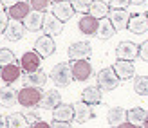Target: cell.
<instances>
[{
  "label": "cell",
  "mask_w": 148,
  "mask_h": 128,
  "mask_svg": "<svg viewBox=\"0 0 148 128\" xmlns=\"http://www.w3.org/2000/svg\"><path fill=\"white\" fill-rule=\"evenodd\" d=\"M51 81L56 85V87H69L71 81H72V72H71V65L69 63H56L53 67V71L49 74Z\"/></svg>",
  "instance_id": "1"
},
{
  "label": "cell",
  "mask_w": 148,
  "mask_h": 128,
  "mask_svg": "<svg viewBox=\"0 0 148 128\" xmlns=\"http://www.w3.org/2000/svg\"><path fill=\"white\" fill-rule=\"evenodd\" d=\"M96 81H98V87L103 90V92H110V90H116L119 87V78L114 72L112 67H105L98 72L96 76Z\"/></svg>",
  "instance_id": "2"
},
{
  "label": "cell",
  "mask_w": 148,
  "mask_h": 128,
  "mask_svg": "<svg viewBox=\"0 0 148 128\" xmlns=\"http://www.w3.org/2000/svg\"><path fill=\"white\" fill-rule=\"evenodd\" d=\"M40 99H42V92H40V88H36V87L25 85L24 88L18 90V103L24 108H34V107H38Z\"/></svg>",
  "instance_id": "3"
},
{
  "label": "cell",
  "mask_w": 148,
  "mask_h": 128,
  "mask_svg": "<svg viewBox=\"0 0 148 128\" xmlns=\"http://www.w3.org/2000/svg\"><path fill=\"white\" fill-rule=\"evenodd\" d=\"M71 72L72 79L76 81H87L92 76V65L88 63V60H71Z\"/></svg>",
  "instance_id": "4"
},
{
  "label": "cell",
  "mask_w": 148,
  "mask_h": 128,
  "mask_svg": "<svg viewBox=\"0 0 148 128\" xmlns=\"http://www.w3.org/2000/svg\"><path fill=\"white\" fill-rule=\"evenodd\" d=\"M69 60H88L92 54V45L88 42H74L67 49Z\"/></svg>",
  "instance_id": "5"
},
{
  "label": "cell",
  "mask_w": 148,
  "mask_h": 128,
  "mask_svg": "<svg viewBox=\"0 0 148 128\" xmlns=\"http://www.w3.org/2000/svg\"><path fill=\"white\" fill-rule=\"evenodd\" d=\"M42 29H43V34L58 36V34H62V31H63V22L60 18H56L53 13H43Z\"/></svg>",
  "instance_id": "6"
},
{
  "label": "cell",
  "mask_w": 148,
  "mask_h": 128,
  "mask_svg": "<svg viewBox=\"0 0 148 128\" xmlns=\"http://www.w3.org/2000/svg\"><path fill=\"white\" fill-rule=\"evenodd\" d=\"M34 51L40 54V58H49V56H53L54 52H56V43H54V40H53V36H49V34L40 36V38L36 40V43H34Z\"/></svg>",
  "instance_id": "7"
},
{
  "label": "cell",
  "mask_w": 148,
  "mask_h": 128,
  "mask_svg": "<svg viewBox=\"0 0 148 128\" xmlns=\"http://www.w3.org/2000/svg\"><path fill=\"white\" fill-rule=\"evenodd\" d=\"M20 76H22V67H20L18 62H13L9 65L0 67V79H2L5 85H11L14 81H18Z\"/></svg>",
  "instance_id": "8"
},
{
  "label": "cell",
  "mask_w": 148,
  "mask_h": 128,
  "mask_svg": "<svg viewBox=\"0 0 148 128\" xmlns=\"http://www.w3.org/2000/svg\"><path fill=\"white\" fill-rule=\"evenodd\" d=\"M116 56H117V60L134 62L136 58H139V45H136L134 42H121L116 47Z\"/></svg>",
  "instance_id": "9"
},
{
  "label": "cell",
  "mask_w": 148,
  "mask_h": 128,
  "mask_svg": "<svg viewBox=\"0 0 148 128\" xmlns=\"http://www.w3.org/2000/svg\"><path fill=\"white\" fill-rule=\"evenodd\" d=\"M24 33H25L24 24H22L20 20H11L9 18V22H7V25H5L2 34H4V38L9 40V42H18V40L24 38Z\"/></svg>",
  "instance_id": "10"
},
{
  "label": "cell",
  "mask_w": 148,
  "mask_h": 128,
  "mask_svg": "<svg viewBox=\"0 0 148 128\" xmlns=\"http://www.w3.org/2000/svg\"><path fill=\"white\" fill-rule=\"evenodd\" d=\"M40 54L36 51H27L24 52V56L20 58V67H22V72H33V71H38L40 69Z\"/></svg>",
  "instance_id": "11"
},
{
  "label": "cell",
  "mask_w": 148,
  "mask_h": 128,
  "mask_svg": "<svg viewBox=\"0 0 148 128\" xmlns=\"http://www.w3.org/2000/svg\"><path fill=\"white\" fill-rule=\"evenodd\" d=\"M108 20H110V24L114 25L116 31H123V29H127V25H128L130 13L127 9H110L108 11Z\"/></svg>",
  "instance_id": "12"
},
{
  "label": "cell",
  "mask_w": 148,
  "mask_h": 128,
  "mask_svg": "<svg viewBox=\"0 0 148 128\" xmlns=\"http://www.w3.org/2000/svg\"><path fill=\"white\" fill-rule=\"evenodd\" d=\"M25 31L29 33H36L42 29V24H43V11H36V9H31L27 13V16L22 20Z\"/></svg>",
  "instance_id": "13"
},
{
  "label": "cell",
  "mask_w": 148,
  "mask_h": 128,
  "mask_svg": "<svg viewBox=\"0 0 148 128\" xmlns=\"http://www.w3.org/2000/svg\"><path fill=\"white\" fill-rule=\"evenodd\" d=\"M74 121L76 123H87L94 119V110H92V105H88L85 101H79V103H74Z\"/></svg>",
  "instance_id": "14"
},
{
  "label": "cell",
  "mask_w": 148,
  "mask_h": 128,
  "mask_svg": "<svg viewBox=\"0 0 148 128\" xmlns=\"http://www.w3.org/2000/svg\"><path fill=\"white\" fill-rule=\"evenodd\" d=\"M112 69L119 79H132L136 74V65L134 62H128V60H117Z\"/></svg>",
  "instance_id": "15"
},
{
  "label": "cell",
  "mask_w": 148,
  "mask_h": 128,
  "mask_svg": "<svg viewBox=\"0 0 148 128\" xmlns=\"http://www.w3.org/2000/svg\"><path fill=\"white\" fill-rule=\"evenodd\" d=\"M127 29L130 33H134V34H145L148 31V18H146V14H132L130 20H128V25Z\"/></svg>",
  "instance_id": "16"
},
{
  "label": "cell",
  "mask_w": 148,
  "mask_h": 128,
  "mask_svg": "<svg viewBox=\"0 0 148 128\" xmlns=\"http://www.w3.org/2000/svg\"><path fill=\"white\" fill-rule=\"evenodd\" d=\"M53 14L56 18H60L62 22H67V20L72 18L74 7L71 5L69 0H63V2H53Z\"/></svg>",
  "instance_id": "17"
},
{
  "label": "cell",
  "mask_w": 148,
  "mask_h": 128,
  "mask_svg": "<svg viewBox=\"0 0 148 128\" xmlns=\"http://www.w3.org/2000/svg\"><path fill=\"white\" fill-rule=\"evenodd\" d=\"M74 117V107L67 103H58L56 107L53 108V119L56 121H67L71 123Z\"/></svg>",
  "instance_id": "18"
},
{
  "label": "cell",
  "mask_w": 148,
  "mask_h": 128,
  "mask_svg": "<svg viewBox=\"0 0 148 128\" xmlns=\"http://www.w3.org/2000/svg\"><path fill=\"white\" fill-rule=\"evenodd\" d=\"M31 11V4L29 2H24V0H20V2H16L14 5H11L9 9H7V14H9L11 20H24L27 16V13Z\"/></svg>",
  "instance_id": "19"
},
{
  "label": "cell",
  "mask_w": 148,
  "mask_h": 128,
  "mask_svg": "<svg viewBox=\"0 0 148 128\" xmlns=\"http://www.w3.org/2000/svg\"><path fill=\"white\" fill-rule=\"evenodd\" d=\"M98 18H94L90 16V14H83V16L79 18L78 22V27H79V31L83 33L85 36H92L96 34V29H98Z\"/></svg>",
  "instance_id": "20"
},
{
  "label": "cell",
  "mask_w": 148,
  "mask_h": 128,
  "mask_svg": "<svg viewBox=\"0 0 148 128\" xmlns=\"http://www.w3.org/2000/svg\"><path fill=\"white\" fill-rule=\"evenodd\" d=\"M58 103H62V96H60V92H58L56 88H53V90H47L45 94H42V99H40L38 107L40 108H51V110H53Z\"/></svg>",
  "instance_id": "21"
},
{
  "label": "cell",
  "mask_w": 148,
  "mask_h": 128,
  "mask_svg": "<svg viewBox=\"0 0 148 128\" xmlns=\"http://www.w3.org/2000/svg\"><path fill=\"white\" fill-rule=\"evenodd\" d=\"M47 79H49V76L43 71H33V72H27L25 74V85H29V87H36V88H42L43 85L47 83Z\"/></svg>",
  "instance_id": "22"
},
{
  "label": "cell",
  "mask_w": 148,
  "mask_h": 128,
  "mask_svg": "<svg viewBox=\"0 0 148 128\" xmlns=\"http://www.w3.org/2000/svg\"><path fill=\"white\" fill-rule=\"evenodd\" d=\"M114 33H116V29H114V25L110 24V20L105 16V18H101L99 22H98V29H96V36H98L99 40H110L114 36Z\"/></svg>",
  "instance_id": "23"
},
{
  "label": "cell",
  "mask_w": 148,
  "mask_h": 128,
  "mask_svg": "<svg viewBox=\"0 0 148 128\" xmlns=\"http://www.w3.org/2000/svg\"><path fill=\"white\" fill-rule=\"evenodd\" d=\"M101 88L99 87H87L83 92H81V101H85L88 105H99L101 103Z\"/></svg>",
  "instance_id": "24"
},
{
  "label": "cell",
  "mask_w": 148,
  "mask_h": 128,
  "mask_svg": "<svg viewBox=\"0 0 148 128\" xmlns=\"http://www.w3.org/2000/svg\"><path fill=\"white\" fill-rule=\"evenodd\" d=\"M108 11H110V7H108V4L103 2V0H92L90 7H88V14L94 16V18H98V20L108 16Z\"/></svg>",
  "instance_id": "25"
},
{
  "label": "cell",
  "mask_w": 148,
  "mask_h": 128,
  "mask_svg": "<svg viewBox=\"0 0 148 128\" xmlns=\"http://www.w3.org/2000/svg\"><path fill=\"white\" fill-rule=\"evenodd\" d=\"M16 101H18V92L14 88H11L9 85L4 87V88H0V105H2V107L9 108Z\"/></svg>",
  "instance_id": "26"
},
{
  "label": "cell",
  "mask_w": 148,
  "mask_h": 128,
  "mask_svg": "<svg viewBox=\"0 0 148 128\" xmlns=\"http://www.w3.org/2000/svg\"><path fill=\"white\" fill-rule=\"evenodd\" d=\"M148 117V112L141 107H134V108H130L127 112V119L134 125V126H143L145 123V119Z\"/></svg>",
  "instance_id": "27"
},
{
  "label": "cell",
  "mask_w": 148,
  "mask_h": 128,
  "mask_svg": "<svg viewBox=\"0 0 148 128\" xmlns=\"http://www.w3.org/2000/svg\"><path fill=\"white\" fill-rule=\"evenodd\" d=\"M123 121H127V112L121 107H112L108 110V123L110 126H119Z\"/></svg>",
  "instance_id": "28"
},
{
  "label": "cell",
  "mask_w": 148,
  "mask_h": 128,
  "mask_svg": "<svg viewBox=\"0 0 148 128\" xmlns=\"http://www.w3.org/2000/svg\"><path fill=\"white\" fill-rule=\"evenodd\" d=\"M7 126L9 128H27L31 126L24 114H9L7 116Z\"/></svg>",
  "instance_id": "29"
},
{
  "label": "cell",
  "mask_w": 148,
  "mask_h": 128,
  "mask_svg": "<svg viewBox=\"0 0 148 128\" xmlns=\"http://www.w3.org/2000/svg\"><path fill=\"white\" fill-rule=\"evenodd\" d=\"M134 92L139 96H148V76L134 78Z\"/></svg>",
  "instance_id": "30"
},
{
  "label": "cell",
  "mask_w": 148,
  "mask_h": 128,
  "mask_svg": "<svg viewBox=\"0 0 148 128\" xmlns=\"http://www.w3.org/2000/svg\"><path fill=\"white\" fill-rule=\"evenodd\" d=\"M13 62H16V58H14V52L11 49H0V67L9 65Z\"/></svg>",
  "instance_id": "31"
},
{
  "label": "cell",
  "mask_w": 148,
  "mask_h": 128,
  "mask_svg": "<svg viewBox=\"0 0 148 128\" xmlns=\"http://www.w3.org/2000/svg\"><path fill=\"white\" fill-rule=\"evenodd\" d=\"M69 2L74 7V11H78V13H88V7H90L92 0H69Z\"/></svg>",
  "instance_id": "32"
},
{
  "label": "cell",
  "mask_w": 148,
  "mask_h": 128,
  "mask_svg": "<svg viewBox=\"0 0 148 128\" xmlns=\"http://www.w3.org/2000/svg\"><path fill=\"white\" fill-rule=\"evenodd\" d=\"M51 2H53V0H31L29 4H31L33 9H36V11H43V13H45V11L49 9Z\"/></svg>",
  "instance_id": "33"
},
{
  "label": "cell",
  "mask_w": 148,
  "mask_h": 128,
  "mask_svg": "<svg viewBox=\"0 0 148 128\" xmlns=\"http://www.w3.org/2000/svg\"><path fill=\"white\" fill-rule=\"evenodd\" d=\"M128 4H130V0H108L110 9H125Z\"/></svg>",
  "instance_id": "34"
},
{
  "label": "cell",
  "mask_w": 148,
  "mask_h": 128,
  "mask_svg": "<svg viewBox=\"0 0 148 128\" xmlns=\"http://www.w3.org/2000/svg\"><path fill=\"white\" fill-rule=\"evenodd\" d=\"M139 58L143 60V62L148 63V40L143 42L141 45H139Z\"/></svg>",
  "instance_id": "35"
},
{
  "label": "cell",
  "mask_w": 148,
  "mask_h": 128,
  "mask_svg": "<svg viewBox=\"0 0 148 128\" xmlns=\"http://www.w3.org/2000/svg\"><path fill=\"white\" fill-rule=\"evenodd\" d=\"M7 22H9V14H7L4 9H0V33H4Z\"/></svg>",
  "instance_id": "36"
},
{
  "label": "cell",
  "mask_w": 148,
  "mask_h": 128,
  "mask_svg": "<svg viewBox=\"0 0 148 128\" xmlns=\"http://www.w3.org/2000/svg\"><path fill=\"white\" fill-rule=\"evenodd\" d=\"M49 126H53V128H69L71 123H67V121H56V119H53V123H49Z\"/></svg>",
  "instance_id": "37"
},
{
  "label": "cell",
  "mask_w": 148,
  "mask_h": 128,
  "mask_svg": "<svg viewBox=\"0 0 148 128\" xmlns=\"http://www.w3.org/2000/svg\"><path fill=\"white\" fill-rule=\"evenodd\" d=\"M31 126H34V128H47V126H49V123H47V121H42V119H38V121L33 123Z\"/></svg>",
  "instance_id": "38"
},
{
  "label": "cell",
  "mask_w": 148,
  "mask_h": 128,
  "mask_svg": "<svg viewBox=\"0 0 148 128\" xmlns=\"http://www.w3.org/2000/svg\"><path fill=\"white\" fill-rule=\"evenodd\" d=\"M0 2H2V5H4V7H7V9H9L11 5H14L16 2H20V0H0Z\"/></svg>",
  "instance_id": "39"
},
{
  "label": "cell",
  "mask_w": 148,
  "mask_h": 128,
  "mask_svg": "<svg viewBox=\"0 0 148 128\" xmlns=\"http://www.w3.org/2000/svg\"><path fill=\"white\" fill-rule=\"evenodd\" d=\"M0 128H7V117L0 114Z\"/></svg>",
  "instance_id": "40"
},
{
  "label": "cell",
  "mask_w": 148,
  "mask_h": 128,
  "mask_svg": "<svg viewBox=\"0 0 148 128\" xmlns=\"http://www.w3.org/2000/svg\"><path fill=\"white\" fill-rule=\"evenodd\" d=\"M27 121H29V125H33V123L38 121V117H36L34 114H29V116H27Z\"/></svg>",
  "instance_id": "41"
},
{
  "label": "cell",
  "mask_w": 148,
  "mask_h": 128,
  "mask_svg": "<svg viewBox=\"0 0 148 128\" xmlns=\"http://www.w3.org/2000/svg\"><path fill=\"white\" fill-rule=\"evenodd\" d=\"M145 2H146V0H130V4H134V5H141Z\"/></svg>",
  "instance_id": "42"
},
{
  "label": "cell",
  "mask_w": 148,
  "mask_h": 128,
  "mask_svg": "<svg viewBox=\"0 0 148 128\" xmlns=\"http://www.w3.org/2000/svg\"><path fill=\"white\" fill-rule=\"evenodd\" d=\"M143 126H145V128H148V117L145 119V123H143Z\"/></svg>",
  "instance_id": "43"
},
{
  "label": "cell",
  "mask_w": 148,
  "mask_h": 128,
  "mask_svg": "<svg viewBox=\"0 0 148 128\" xmlns=\"http://www.w3.org/2000/svg\"><path fill=\"white\" fill-rule=\"evenodd\" d=\"M53 2H63V0H53Z\"/></svg>",
  "instance_id": "44"
},
{
  "label": "cell",
  "mask_w": 148,
  "mask_h": 128,
  "mask_svg": "<svg viewBox=\"0 0 148 128\" xmlns=\"http://www.w3.org/2000/svg\"><path fill=\"white\" fill-rule=\"evenodd\" d=\"M146 18H148V13H146Z\"/></svg>",
  "instance_id": "45"
}]
</instances>
